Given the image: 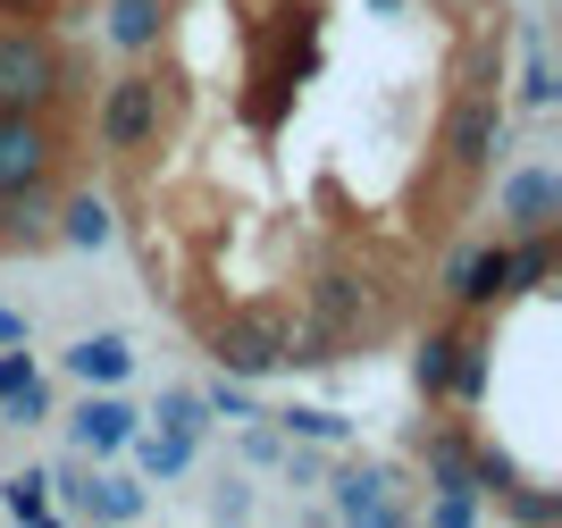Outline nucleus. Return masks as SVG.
I'll return each mask as SVG.
<instances>
[{
    "instance_id": "obj_31",
    "label": "nucleus",
    "mask_w": 562,
    "mask_h": 528,
    "mask_svg": "<svg viewBox=\"0 0 562 528\" xmlns=\"http://www.w3.org/2000/svg\"><path fill=\"white\" fill-rule=\"evenodd\" d=\"M378 9H395V0H378Z\"/></svg>"
},
{
    "instance_id": "obj_15",
    "label": "nucleus",
    "mask_w": 562,
    "mask_h": 528,
    "mask_svg": "<svg viewBox=\"0 0 562 528\" xmlns=\"http://www.w3.org/2000/svg\"><path fill=\"white\" fill-rule=\"evenodd\" d=\"M126 453L143 461V479H177V470H193V437H177V428H135Z\"/></svg>"
},
{
    "instance_id": "obj_28",
    "label": "nucleus",
    "mask_w": 562,
    "mask_h": 528,
    "mask_svg": "<svg viewBox=\"0 0 562 528\" xmlns=\"http://www.w3.org/2000/svg\"><path fill=\"white\" fill-rule=\"evenodd\" d=\"M59 0H0V18H25V25H43Z\"/></svg>"
},
{
    "instance_id": "obj_16",
    "label": "nucleus",
    "mask_w": 562,
    "mask_h": 528,
    "mask_svg": "<svg viewBox=\"0 0 562 528\" xmlns=\"http://www.w3.org/2000/svg\"><path fill=\"white\" fill-rule=\"evenodd\" d=\"M160 25H168V0H117V9H110L117 50H151V43H160Z\"/></svg>"
},
{
    "instance_id": "obj_19",
    "label": "nucleus",
    "mask_w": 562,
    "mask_h": 528,
    "mask_svg": "<svg viewBox=\"0 0 562 528\" xmlns=\"http://www.w3.org/2000/svg\"><path fill=\"white\" fill-rule=\"evenodd\" d=\"M352 419L345 412H319V403H294V412H278V437H303V445H345Z\"/></svg>"
},
{
    "instance_id": "obj_12",
    "label": "nucleus",
    "mask_w": 562,
    "mask_h": 528,
    "mask_svg": "<svg viewBox=\"0 0 562 528\" xmlns=\"http://www.w3.org/2000/svg\"><path fill=\"white\" fill-rule=\"evenodd\" d=\"M336 520H403V504L386 495V470H370V461L336 470Z\"/></svg>"
},
{
    "instance_id": "obj_11",
    "label": "nucleus",
    "mask_w": 562,
    "mask_h": 528,
    "mask_svg": "<svg viewBox=\"0 0 562 528\" xmlns=\"http://www.w3.org/2000/svg\"><path fill=\"white\" fill-rule=\"evenodd\" d=\"M59 361H68L76 386H126V378H135V345H126V336H76Z\"/></svg>"
},
{
    "instance_id": "obj_5",
    "label": "nucleus",
    "mask_w": 562,
    "mask_h": 528,
    "mask_svg": "<svg viewBox=\"0 0 562 528\" xmlns=\"http://www.w3.org/2000/svg\"><path fill=\"white\" fill-rule=\"evenodd\" d=\"M513 294V244H470L446 269V302L453 311H487V302Z\"/></svg>"
},
{
    "instance_id": "obj_20",
    "label": "nucleus",
    "mask_w": 562,
    "mask_h": 528,
    "mask_svg": "<svg viewBox=\"0 0 562 528\" xmlns=\"http://www.w3.org/2000/svg\"><path fill=\"white\" fill-rule=\"evenodd\" d=\"M151 419H160V428H177V437H193V445L211 437V403H202L193 386H168V394H160V412H151Z\"/></svg>"
},
{
    "instance_id": "obj_18",
    "label": "nucleus",
    "mask_w": 562,
    "mask_h": 528,
    "mask_svg": "<svg viewBox=\"0 0 562 528\" xmlns=\"http://www.w3.org/2000/svg\"><path fill=\"white\" fill-rule=\"evenodd\" d=\"M420 461L437 470V486H470V445H462V428H437V437H420Z\"/></svg>"
},
{
    "instance_id": "obj_26",
    "label": "nucleus",
    "mask_w": 562,
    "mask_h": 528,
    "mask_svg": "<svg viewBox=\"0 0 562 528\" xmlns=\"http://www.w3.org/2000/svg\"><path fill=\"white\" fill-rule=\"evenodd\" d=\"M479 512H487V495H479V486H446L428 520H437V528H470V520H479Z\"/></svg>"
},
{
    "instance_id": "obj_24",
    "label": "nucleus",
    "mask_w": 562,
    "mask_h": 528,
    "mask_svg": "<svg viewBox=\"0 0 562 528\" xmlns=\"http://www.w3.org/2000/svg\"><path fill=\"white\" fill-rule=\"evenodd\" d=\"M202 403H211V419H260L252 412V378H227V369L202 386Z\"/></svg>"
},
{
    "instance_id": "obj_2",
    "label": "nucleus",
    "mask_w": 562,
    "mask_h": 528,
    "mask_svg": "<svg viewBox=\"0 0 562 528\" xmlns=\"http://www.w3.org/2000/svg\"><path fill=\"white\" fill-rule=\"evenodd\" d=\"M50 168H59V143H50L43 110H0V202L50 193Z\"/></svg>"
},
{
    "instance_id": "obj_14",
    "label": "nucleus",
    "mask_w": 562,
    "mask_h": 528,
    "mask_svg": "<svg viewBox=\"0 0 562 528\" xmlns=\"http://www.w3.org/2000/svg\"><path fill=\"white\" fill-rule=\"evenodd\" d=\"M453 361H462V327H428V336H420V352H412V386H420L428 403H446Z\"/></svg>"
},
{
    "instance_id": "obj_23",
    "label": "nucleus",
    "mask_w": 562,
    "mask_h": 528,
    "mask_svg": "<svg viewBox=\"0 0 562 528\" xmlns=\"http://www.w3.org/2000/svg\"><path fill=\"white\" fill-rule=\"evenodd\" d=\"M43 479H50V504H68L76 520H85V504H93V461H59Z\"/></svg>"
},
{
    "instance_id": "obj_13",
    "label": "nucleus",
    "mask_w": 562,
    "mask_h": 528,
    "mask_svg": "<svg viewBox=\"0 0 562 528\" xmlns=\"http://www.w3.org/2000/svg\"><path fill=\"white\" fill-rule=\"evenodd\" d=\"M59 244H76V252H101V244H110L117 235V210L101 202V193H68V202H59Z\"/></svg>"
},
{
    "instance_id": "obj_4",
    "label": "nucleus",
    "mask_w": 562,
    "mask_h": 528,
    "mask_svg": "<svg viewBox=\"0 0 562 528\" xmlns=\"http://www.w3.org/2000/svg\"><path fill=\"white\" fill-rule=\"evenodd\" d=\"M513 151V117H504V101L495 92H462L446 110V160L462 168V177H479V168H495Z\"/></svg>"
},
{
    "instance_id": "obj_22",
    "label": "nucleus",
    "mask_w": 562,
    "mask_h": 528,
    "mask_svg": "<svg viewBox=\"0 0 562 528\" xmlns=\"http://www.w3.org/2000/svg\"><path fill=\"white\" fill-rule=\"evenodd\" d=\"M546 277H554V244H546V235H520V244H513V294L546 285Z\"/></svg>"
},
{
    "instance_id": "obj_6",
    "label": "nucleus",
    "mask_w": 562,
    "mask_h": 528,
    "mask_svg": "<svg viewBox=\"0 0 562 528\" xmlns=\"http://www.w3.org/2000/svg\"><path fill=\"white\" fill-rule=\"evenodd\" d=\"M68 428H76V453L85 461H110V453H126V437H135L143 419H135V403H117V386H85Z\"/></svg>"
},
{
    "instance_id": "obj_7",
    "label": "nucleus",
    "mask_w": 562,
    "mask_h": 528,
    "mask_svg": "<svg viewBox=\"0 0 562 528\" xmlns=\"http://www.w3.org/2000/svg\"><path fill=\"white\" fill-rule=\"evenodd\" d=\"M311 319L345 345V336H361V327L378 319V294H370L352 269H319V277H311Z\"/></svg>"
},
{
    "instance_id": "obj_27",
    "label": "nucleus",
    "mask_w": 562,
    "mask_h": 528,
    "mask_svg": "<svg viewBox=\"0 0 562 528\" xmlns=\"http://www.w3.org/2000/svg\"><path fill=\"white\" fill-rule=\"evenodd\" d=\"M520 101H529V110H546V101H554V68H546L538 50H529V68H520Z\"/></svg>"
},
{
    "instance_id": "obj_25",
    "label": "nucleus",
    "mask_w": 562,
    "mask_h": 528,
    "mask_svg": "<svg viewBox=\"0 0 562 528\" xmlns=\"http://www.w3.org/2000/svg\"><path fill=\"white\" fill-rule=\"evenodd\" d=\"M453 403H479V394H487V345H470L462 336V361H453Z\"/></svg>"
},
{
    "instance_id": "obj_10",
    "label": "nucleus",
    "mask_w": 562,
    "mask_h": 528,
    "mask_svg": "<svg viewBox=\"0 0 562 528\" xmlns=\"http://www.w3.org/2000/svg\"><path fill=\"white\" fill-rule=\"evenodd\" d=\"M34 419H50V386L18 345H0V428H34Z\"/></svg>"
},
{
    "instance_id": "obj_9",
    "label": "nucleus",
    "mask_w": 562,
    "mask_h": 528,
    "mask_svg": "<svg viewBox=\"0 0 562 528\" xmlns=\"http://www.w3.org/2000/svg\"><path fill=\"white\" fill-rule=\"evenodd\" d=\"M211 361L227 369V378H269L278 369V319H235L211 336Z\"/></svg>"
},
{
    "instance_id": "obj_3",
    "label": "nucleus",
    "mask_w": 562,
    "mask_h": 528,
    "mask_svg": "<svg viewBox=\"0 0 562 528\" xmlns=\"http://www.w3.org/2000/svg\"><path fill=\"white\" fill-rule=\"evenodd\" d=\"M160 143V76H117L110 92H101V151L110 160H135V151H151Z\"/></svg>"
},
{
    "instance_id": "obj_21",
    "label": "nucleus",
    "mask_w": 562,
    "mask_h": 528,
    "mask_svg": "<svg viewBox=\"0 0 562 528\" xmlns=\"http://www.w3.org/2000/svg\"><path fill=\"white\" fill-rule=\"evenodd\" d=\"M85 520H143V486H135V479H93Z\"/></svg>"
},
{
    "instance_id": "obj_1",
    "label": "nucleus",
    "mask_w": 562,
    "mask_h": 528,
    "mask_svg": "<svg viewBox=\"0 0 562 528\" xmlns=\"http://www.w3.org/2000/svg\"><path fill=\"white\" fill-rule=\"evenodd\" d=\"M68 92V59L43 25H0V110H50Z\"/></svg>"
},
{
    "instance_id": "obj_8",
    "label": "nucleus",
    "mask_w": 562,
    "mask_h": 528,
    "mask_svg": "<svg viewBox=\"0 0 562 528\" xmlns=\"http://www.w3.org/2000/svg\"><path fill=\"white\" fill-rule=\"evenodd\" d=\"M562 218V177L554 168H520V177H504V227L513 235H554Z\"/></svg>"
},
{
    "instance_id": "obj_17",
    "label": "nucleus",
    "mask_w": 562,
    "mask_h": 528,
    "mask_svg": "<svg viewBox=\"0 0 562 528\" xmlns=\"http://www.w3.org/2000/svg\"><path fill=\"white\" fill-rule=\"evenodd\" d=\"M0 512H9V520H50V479L43 470H9V479H0Z\"/></svg>"
},
{
    "instance_id": "obj_29",
    "label": "nucleus",
    "mask_w": 562,
    "mask_h": 528,
    "mask_svg": "<svg viewBox=\"0 0 562 528\" xmlns=\"http://www.w3.org/2000/svg\"><path fill=\"white\" fill-rule=\"evenodd\" d=\"M504 495H513V486H504ZM513 512L520 520H554V495H513Z\"/></svg>"
},
{
    "instance_id": "obj_30",
    "label": "nucleus",
    "mask_w": 562,
    "mask_h": 528,
    "mask_svg": "<svg viewBox=\"0 0 562 528\" xmlns=\"http://www.w3.org/2000/svg\"><path fill=\"white\" fill-rule=\"evenodd\" d=\"M0 345H25V311H9V302H0Z\"/></svg>"
}]
</instances>
